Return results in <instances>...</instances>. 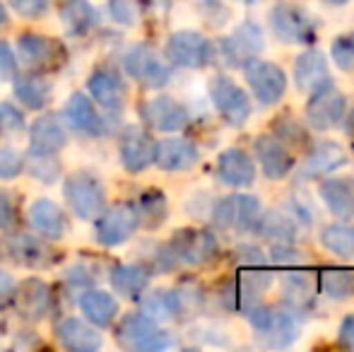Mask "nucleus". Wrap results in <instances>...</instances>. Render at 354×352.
<instances>
[{"instance_id": "nucleus-10", "label": "nucleus", "mask_w": 354, "mask_h": 352, "mask_svg": "<svg viewBox=\"0 0 354 352\" xmlns=\"http://www.w3.org/2000/svg\"><path fill=\"white\" fill-rule=\"evenodd\" d=\"M66 198L80 220H97L102 215L106 191L97 176L89 172H77L66 181Z\"/></svg>"}, {"instance_id": "nucleus-19", "label": "nucleus", "mask_w": 354, "mask_h": 352, "mask_svg": "<svg viewBox=\"0 0 354 352\" xmlns=\"http://www.w3.org/2000/svg\"><path fill=\"white\" fill-rule=\"evenodd\" d=\"M217 178L224 186L248 188L256 183V165L241 147H229L217 157Z\"/></svg>"}, {"instance_id": "nucleus-45", "label": "nucleus", "mask_w": 354, "mask_h": 352, "mask_svg": "<svg viewBox=\"0 0 354 352\" xmlns=\"http://www.w3.org/2000/svg\"><path fill=\"white\" fill-rule=\"evenodd\" d=\"M24 160L12 150V147L0 145V178H15L22 172Z\"/></svg>"}, {"instance_id": "nucleus-30", "label": "nucleus", "mask_w": 354, "mask_h": 352, "mask_svg": "<svg viewBox=\"0 0 354 352\" xmlns=\"http://www.w3.org/2000/svg\"><path fill=\"white\" fill-rule=\"evenodd\" d=\"M66 118L71 121V126L75 128V131L84 133V136L97 138V136H102V133H104V121L99 118L94 104L80 92H75L73 97L68 99Z\"/></svg>"}, {"instance_id": "nucleus-4", "label": "nucleus", "mask_w": 354, "mask_h": 352, "mask_svg": "<svg viewBox=\"0 0 354 352\" xmlns=\"http://www.w3.org/2000/svg\"><path fill=\"white\" fill-rule=\"evenodd\" d=\"M263 212V205L256 196L248 193H234L227 196L214 205L212 210V225L217 230H234L241 234H253L258 217Z\"/></svg>"}, {"instance_id": "nucleus-23", "label": "nucleus", "mask_w": 354, "mask_h": 352, "mask_svg": "<svg viewBox=\"0 0 354 352\" xmlns=\"http://www.w3.org/2000/svg\"><path fill=\"white\" fill-rule=\"evenodd\" d=\"M318 196L326 203V207L340 222L354 217V178L350 176H333L323 178L318 186Z\"/></svg>"}, {"instance_id": "nucleus-38", "label": "nucleus", "mask_w": 354, "mask_h": 352, "mask_svg": "<svg viewBox=\"0 0 354 352\" xmlns=\"http://www.w3.org/2000/svg\"><path fill=\"white\" fill-rule=\"evenodd\" d=\"M136 207H138V215H140V225L149 227V230L159 227L169 215L167 198H164L162 191H154V188L152 191H145L142 196L138 198Z\"/></svg>"}, {"instance_id": "nucleus-40", "label": "nucleus", "mask_w": 354, "mask_h": 352, "mask_svg": "<svg viewBox=\"0 0 354 352\" xmlns=\"http://www.w3.org/2000/svg\"><path fill=\"white\" fill-rule=\"evenodd\" d=\"M181 311V295L171 290H159L145 299V314L159 316V319H171Z\"/></svg>"}, {"instance_id": "nucleus-50", "label": "nucleus", "mask_w": 354, "mask_h": 352, "mask_svg": "<svg viewBox=\"0 0 354 352\" xmlns=\"http://www.w3.org/2000/svg\"><path fill=\"white\" fill-rule=\"evenodd\" d=\"M15 71H17V63H15V56L10 51V46L5 41H0V82H8L15 77Z\"/></svg>"}, {"instance_id": "nucleus-48", "label": "nucleus", "mask_w": 354, "mask_h": 352, "mask_svg": "<svg viewBox=\"0 0 354 352\" xmlns=\"http://www.w3.org/2000/svg\"><path fill=\"white\" fill-rule=\"evenodd\" d=\"M12 10L22 17H39L48 10V0H10Z\"/></svg>"}, {"instance_id": "nucleus-37", "label": "nucleus", "mask_w": 354, "mask_h": 352, "mask_svg": "<svg viewBox=\"0 0 354 352\" xmlns=\"http://www.w3.org/2000/svg\"><path fill=\"white\" fill-rule=\"evenodd\" d=\"M318 241H321L330 254L340 256V259H354V230L342 225V222L323 227L321 234H318Z\"/></svg>"}, {"instance_id": "nucleus-35", "label": "nucleus", "mask_w": 354, "mask_h": 352, "mask_svg": "<svg viewBox=\"0 0 354 352\" xmlns=\"http://www.w3.org/2000/svg\"><path fill=\"white\" fill-rule=\"evenodd\" d=\"M61 19L71 34H87L99 22V15L87 0H63Z\"/></svg>"}, {"instance_id": "nucleus-41", "label": "nucleus", "mask_w": 354, "mask_h": 352, "mask_svg": "<svg viewBox=\"0 0 354 352\" xmlns=\"http://www.w3.org/2000/svg\"><path fill=\"white\" fill-rule=\"evenodd\" d=\"M27 169L29 174L39 181H46V183H53L61 174V165L56 162L53 152H37V150H29L27 155Z\"/></svg>"}, {"instance_id": "nucleus-18", "label": "nucleus", "mask_w": 354, "mask_h": 352, "mask_svg": "<svg viewBox=\"0 0 354 352\" xmlns=\"http://www.w3.org/2000/svg\"><path fill=\"white\" fill-rule=\"evenodd\" d=\"M253 152H256L258 162H261L263 174H266V178H270V181H280V178H284L294 169V155L272 133L258 136L253 140Z\"/></svg>"}, {"instance_id": "nucleus-36", "label": "nucleus", "mask_w": 354, "mask_h": 352, "mask_svg": "<svg viewBox=\"0 0 354 352\" xmlns=\"http://www.w3.org/2000/svg\"><path fill=\"white\" fill-rule=\"evenodd\" d=\"M15 97L27 109H44L51 99V85L44 77L22 75L15 82Z\"/></svg>"}, {"instance_id": "nucleus-54", "label": "nucleus", "mask_w": 354, "mask_h": 352, "mask_svg": "<svg viewBox=\"0 0 354 352\" xmlns=\"http://www.w3.org/2000/svg\"><path fill=\"white\" fill-rule=\"evenodd\" d=\"M342 121H345V133H347V136H350L352 140H354V109H352V113H350V116H347V118H342Z\"/></svg>"}, {"instance_id": "nucleus-21", "label": "nucleus", "mask_w": 354, "mask_h": 352, "mask_svg": "<svg viewBox=\"0 0 354 352\" xmlns=\"http://www.w3.org/2000/svg\"><path fill=\"white\" fill-rule=\"evenodd\" d=\"M142 118L162 133H176L188 126V111L171 97H154L142 106Z\"/></svg>"}, {"instance_id": "nucleus-29", "label": "nucleus", "mask_w": 354, "mask_h": 352, "mask_svg": "<svg viewBox=\"0 0 354 352\" xmlns=\"http://www.w3.org/2000/svg\"><path fill=\"white\" fill-rule=\"evenodd\" d=\"M56 338L63 348L73 352H97L104 343L97 328H92L80 319H63L56 326Z\"/></svg>"}, {"instance_id": "nucleus-27", "label": "nucleus", "mask_w": 354, "mask_h": 352, "mask_svg": "<svg viewBox=\"0 0 354 352\" xmlns=\"http://www.w3.org/2000/svg\"><path fill=\"white\" fill-rule=\"evenodd\" d=\"M29 222H32L34 232L44 239H63L68 232V220L63 210L48 198H39L29 205Z\"/></svg>"}, {"instance_id": "nucleus-53", "label": "nucleus", "mask_w": 354, "mask_h": 352, "mask_svg": "<svg viewBox=\"0 0 354 352\" xmlns=\"http://www.w3.org/2000/svg\"><path fill=\"white\" fill-rule=\"evenodd\" d=\"M15 280L8 275V272H0V304H8L15 297Z\"/></svg>"}, {"instance_id": "nucleus-34", "label": "nucleus", "mask_w": 354, "mask_h": 352, "mask_svg": "<svg viewBox=\"0 0 354 352\" xmlns=\"http://www.w3.org/2000/svg\"><path fill=\"white\" fill-rule=\"evenodd\" d=\"M318 290L335 302L354 297V270L350 268H323L318 272Z\"/></svg>"}, {"instance_id": "nucleus-2", "label": "nucleus", "mask_w": 354, "mask_h": 352, "mask_svg": "<svg viewBox=\"0 0 354 352\" xmlns=\"http://www.w3.org/2000/svg\"><path fill=\"white\" fill-rule=\"evenodd\" d=\"M268 22L272 27V34L289 46H311L318 39V19L299 5H275Z\"/></svg>"}, {"instance_id": "nucleus-12", "label": "nucleus", "mask_w": 354, "mask_h": 352, "mask_svg": "<svg viewBox=\"0 0 354 352\" xmlns=\"http://www.w3.org/2000/svg\"><path fill=\"white\" fill-rule=\"evenodd\" d=\"M219 48H222V58L227 66L243 68L251 58H256L266 48V34L256 22L246 19L227 39H222Z\"/></svg>"}, {"instance_id": "nucleus-6", "label": "nucleus", "mask_w": 354, "mask_h": 352, "mask_svg": "<svg viewBox=\"0 0 354 352\" xmlns=\"http://www.w3.org/2000/svg\"><path fill=\"white\" fill-rule=\"evenodd\" d=\"M347 113V97L335 87V82H326L313 92H308L306 123L313 131H333L342 123Z\"/></svg>"}, {"instance_id": "nucleus-42", "label": "nucleus", "mask_w": 354, "mask_h": 352, "mask_svg": "<svg viewBox=\"0 0 354 352\" xmlns=\"http://www.w3.org/2000/svg\"><path fill=\"white\" fill-rule=\"evenodd\" d=\"M333 63L342 73H354V34H342L330 46Z\"/></svg>"}, {"instance_id": "nucleus-43", "label": "nucleus", "mask_w": 354, "mask_h": 352, "mask_svg": "<svg viewBox=\"0 0 354 352\" xmlns=\"http://www.w3.org/2000/svg\"><path fill=\"white\" fill-rule=\"evenodd\" d=\"M239 280L256 295H263L268 287L272 285V270H268L266 266H253V268H239Z\"/></svg>"}, {"instance_id": "nucleus-33", "label": "nucleus", "mask_w": 354, "mask_h": 352, "mask_svg": "<svg viewBox=\"0 0 354 352\" xmlns=\"http://www.w3.org/2000/svg\"><path fill=\"white\" fill-rule=\"evenodd\" d=\"M29 140H32V150L56 155L61 147H66V133L53 116H41L29 128Z\"/></svg>"}, {"instance_id": "nucleus-47", "label": "nucleus", "mask_w": 354, "mask_h": 352, "mask_svg": "<svg viewBox=\"0 0 354 352\" xmlns=\"http://www.w3.org/2000/svg\"><path fill=\"white\" fill-rule=\"evenodd\" d=\"M234 261L239 268H253V266H266V254L258 249L256 244H243L234 251Z\"/></svg>"}, {"instance_id": "nucleus-56", "label": "nucleus", "mask_w": 354, "mask_h": 352, "mask_svg": "<svg viewBox=\"0 0 354 352\" xmlns=\"http://www.w3.org/2000/svg\"><path fill=\"white\" fill-rule=\"evenodd\" d=\"M8 22V12H5V8L0 5V24H5Z\"/></svg>"}, {"instance_id": "nucleus-26", "label": "nucleus", "mask_w": 354, "mask_h": 352, "mask_svg": "<svg viewBox=\"0 0 354 352\" xmlns=\"http://www.w3.org/2000/svg\"><path fill=\"white\" fill-rule=\"evenodd\" d=\"M10 256L19 266H27V268H48L58 263V251L51 249L44 237H32V234L15 237L10 241Z\"/></svg>"}, {"instance_id": "nucleus-24", "label": "nucleus", "mask_w": 354, "mask_h": 352, "mask_svg": "<svg viewBox=\"0 0 354 352\" xmlns=\"http://www.w3.org/2000/svg\"><path fill=\"white\" fill-rule=\"evenodd\" d=\"M330 71H328V61L323 56V51L318 48H306L304 53H299L294 61V85L299 92H313L326 82H330Z\"/></svg>"}, {"instance_id": "nucleus-32", "label": "nucleus", "mask_w": 354, "mask_h": 352, "mask_svg": "<svg viewBox=\"0 0 354 352\" xmlns=\"http://www.w3.org/2000/svg\"><path fill=\"white\" fill-rule=\"evenodd\" d=\"M80 309L87 316L89 324H94L97 328H106L118 316V302L109 292L89 290L80 297Z\"/></svg>"}, {"instance_id": "nucleus-5", "label": "nucleus", "mask_w": 354, "mask_h": 352, "mask_svg": "<svg viewBox=\"0 0 354 352\" xmlns=\"http://www.w3.org/2000/svg\"><path fill=\"white\" fill-rule=\"evenodd\" d=\"M210 99L217 109V113L224 118V123L232 128H243L251 118V97L246 89L239 87L232 77L214 75L210 80Z\"/></svg>"}, {"instance_id": "nucleus-31", "label": "nucleus", "mask_w": 354, "mask_h": 352, "mask_svg": "<svg viewBox=\"0 0 354 352\" xmlns=\"http://www.w3.org/2000/svg\"><path fill=\"white\" fill-rule=\"evenodd\" d=\"M149 268L142 263H131V266H113L111 268V285L118 295H123L126 299H140L142 292L149 285Z\"/></svg>"}, {"instance_id": "nucleus-7", "label": "nucleus", "mask_w": 354, "mask_h": 352, "mask_svg": "<svg viewBox=\"0 0 354 352\" xmlns=\"http://www.w3.org/2000/svg\"><path fill=\"white\" fill-rule=\"evenodd\" d=\"M164 53H167L169 63L178 68H193V71L207 68L214 61V46L210 39H205L201 32H193V29L174 32L167 39Z\"/></svg>"}, {"instance_id": "nucleus-52", "label": "nucleus", "mask_w": 354, "mask_h": 352, "mask_svg": "<svg viewBox=\"0 0 354 352\" xmlns=\"http://www.w3.org/2000/svg\"><path fill=\"white\" fill-rule=\"evenodd\" d=\"M337 345L345 350H354V314H347L337 331Z\"/></svg>"}, {"instance_id": "nucleus-28", "label": "nucleus", "mask_w": 354, "mask_h": 352, "mask_svg": "<svg viewBox=\"0 0 354 352\" xmlns=\"http://www.w3.org/2000/svg\"><path fill=\"white\" fill-rule=\"evenodd\" d=\"M253 234L268 239L272 244H294L299 234L297 220L292 215L282 210H263L258 217L256 227H253Z\"/></svg>"}, {"instance_id": "nucleus-25", "label": "nucleus", "mask_w": 354, "mask_h": 352, "mask_svg": "<svg viewBox=\"0 0 354 352\" xmlns=\"http://www.w3.org/2000/svg\"><path fill=\"white\" fill-rule=\"evenodd\" d=\"M198 160H201V150L196 147V142L186 138H169V140L157 142L154 165L164 172H186L196 167Z\"/></svg>"}, {"instance_id": "nucleus-39", "label": "nucleus", "mask_w": 354, "mask_h": 352, "mask_svg": "<svg viewBox=\"0 0 354 352\" xmlns=\"http://www.w3.org/2000/svg\"><path fill=\"white\" fill-rule=\"evenodd\" d=\"M272 136H275L277 140H282L287 147L311 145V136H308V131L304 128V123L292 116H277L275 123H272Z\"/></svg>"}, {"instance_id": "nucleus-1", "label": "nucleus", "mask_w": 354, "mask_h": 352, "mask_svg": "<svg viewBox=\"0 0 354 352\" xmlns=\"http://www.w3.org/2000/svg\"><path fill=\"white\" fill-rule=\"evenodd\" d=\"M248 319V324L256 331V338L266 348H289L294 340L299 338V314L294 309H289L287 304H253L251 309L243 314Z\"/></svg>"}, {"instance_id": "nucleus-49", "label": "nucleus", "mask_w": 354, "mask_h": 352, "mask_svg": "<svg viewBox=\"0 0 354 352\" xmlns=\"http://www.w3.org/2000/svg\"><path fill=\"white\" fill-rule=\"evenodd\" d=\"M136 0H111V15L116 22L121 24H133V19H136Z\"/></svg>"}, {"instance_id": "nucleus-46", "label": "nucleus", "mask_w": 354, "mask_h": 352, "mask_svg": "<svg viewBox=\"0 0 354 352\" xmlns=\"http://www.w3.org/2000/svg\"><path fill=\"white\" fill-rule=\"evenodd\" d=\"M24 126L22 111L15 109L12 104H0V136H8V133H17Z\"/></svg>"}, {"instance_id": "nucleus-17", "label": "nucleus", "mask_w": 354, "mask_h": 352, "mask_svg": "<svg viewBox=\"0 0 354 352\" xmlns=\"http://www.w3.org/2000/svg\"><path fill=\"white\" fill-rule=\"evenodd\" d=\"M17 51L29 68H58L66 61V48L41 34H19Z\"/></svg>"}, {"instance_id": "nucleus-14", "label": "nucleus", "mask_w": 354, "mask_h": 352, "mask_svg": "<svg viewBox=\"0 0 354 352\" xmlns=\"http://www.w3.org/2000/svg\"><path fill=\"white\" fill-rule=\"evenodd\" d=\"M318 272L308 270L301 266L299 268H289L287 275L282 277V302L294 309L297 314H304L306 309H311L313 302L318 297Z\"/></svg>"}, {"instance_id": "nucleus-13", "label": "nucleus", "mask_w": 354, "mask_h": 352, "mask_svg": "<svg viewBox=\"0 0 354 352\" xmlns=\"http://www.w3.org/2000/svg\"><path fill=\"white\" fill-rule=\"evenodd\" d=\"M123 68L126 73L133 77L136 82H140L145 87H164L169 80H171V71L169 66L157 56V51L145 44H138L131 51L123 56Z\"/></svg>"}, {"instance_id": "nucleus-55", "label": "nucleus", "mask_w": 354, "mask_h": 352, "mask_svg": "<svg viewBox=\"0 0 354 352\" xmlns=\"http://www.w3.org/2000/svg\"><path fill=\"white\" fill-rule=\"evenodd\" d=\"M326 5H330V8H342V5H347L350 0H323Z\"/></svg>"}, {"instance_id": "nucleus-44", "label": "nucleus", "mask_w": 354, "mask_h": 352, "mask_svg": "<svg viewBox=\"0 0 354 352\" xmlns=\"http://www.w3.org/2000/svg\"><path fill=\"white\" fill-rule=\"evenodd\" d=\"M270 261L275 266L284 268V270H289V268H301V266H306L304 251L294 249V244H272Z\"/></svg>"}, {"instance_id": "nucleus-16", "label": "nucleus", "mask_w": 354, "mask_h": 352, "mask_svg": "<svg viewBox=\"0 0 354 352\" xmlns=\"http://www.w3.org/2000/svg\"><path fill=\"white\" fill-rule=\"evenodd\" d=\"M118 152H121V162L131 174L145 172L149 165H154V152H157V140L142 128L133 126L126 128L118 142Z\"/></svg>"}, {"instance_id": "nucleus-3", "label": "nucleus", "mask_w": 354, "mask_h": 352, "mask_svg": "<svg viewBox=\"0 0 354 352\" xmlns=\"http://www.w3.org/2000/svg\"><path fill=\"white\" fill-rule=\"evenodd\" d=\"M116 343L131 352H157L174 343V338L154 324L147 314H126L116 328Z\"/></svg>"}, {"instance_id": "nucleus-8", "label": "nucleus", "mask_w": 354, "mask_h": 352, "mask_svg": "<svg viewBox=\"0 0 354 352\" xmlns=\"http://www.w3.org/2000/svg\"><path fill=\"white\" fill-rule=\"evenodd\" d=\"M176 263L207 266L219 256V241L207 230H181L167 244Z\"/></svg>"}, {"instance_id": "nucleus-11", "label": "nucleus", "mask_w": 354, "mask_h": 352, "mask_svg": "<svg viewBox=\"0 0 354 352\" xmlns=\"http://www.w3.org/2000/svg\"><path fill=\"white\" fill-rule=\"evenodd\" d=\"M138 227H140L138 207L133 203H118V205L109 207L104 215H99L94 234L102 246H118L131 239Z\"/></svg>"}, {"instance_id": "nucleus-51", "label": "nucleus", "mask_w": 354, "mask_h": 352, "mask_svg": "<svg viewBox=\"0 0 354 352\" xmlns=\"http://www.w3.org/2000/svg\"><path fill=\"white\" fill-rule=\"evenodd\" d=\"M17 220V212H15V203L8 193L0 191V230H10Z\"/></svg>"}, {"instance_id": "nucleus-20", "label": "nucleus", "mask_w": 354, "mask_h": 352, "mask_svg": "<svg viewBox=\"0 0 354 352\" xmlns=\"http://www.w3.org/2000/svg\"><path fill=\"white\" fill-rule=\"evenodd\" d=\"M15 302H17V309L24 319L29 321H41L51 314L53 306V295L51 287L44 280H37V277H29L24 280L19 287H15Z\"/></svg>"}, {"instance_id": "nucleus-9", "label": "nucleus", "mask_w": 354, "mask_h": 352, "mask_svg": "<svg viewBox=\"0 0 354 352\" xmlns=\"http://www.w3.org/2000/svg\"><path fill=\"white\" fill-rule=\"evenodd\" d=\"M243 77H246L251 92L256 99L266 106H272L284 97L287 92V73L282 71L277 63L263 61V58H251L243 66Z\"/></svg>"}, {"instance_id": "nucleus-15", "label": "nucleus", "mask_w": 354, "mask_h": 352, "mask_svg": "<svg viewBox=\"0 0 354 352\" xmlns=\"http://www.w3.org/2000/svg\"><path fill=\"white\" fill-rule=\"evenodd\" d=\"M347 162L345 147L335 140H321L316 145L308 147L306 157H304L301 167H299V178L311 181V178H323L340 169Z\"/></svg>"}, {"instance_id": "nucleus-22", "label": "nucleus", "mask_w": 354, "mask_h": 352, "mask_svg": "<svg viewBox=\"0 0 354 352\" xmlns=\"http://www.w3.org/2000/svg\"><path fill=\"white\" fill-rule=\"evenodd\" d=\"M89 92L94 102H99V106H104L109 113H121L126 104V82L111 68H99L89 75Z\"/></svg>"}]
</instances>
